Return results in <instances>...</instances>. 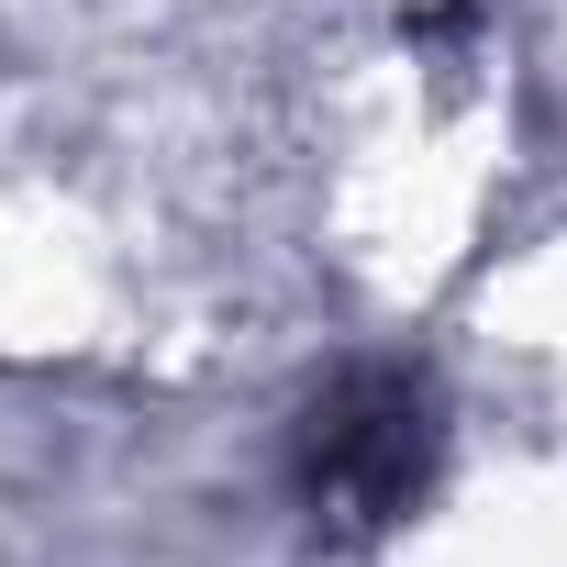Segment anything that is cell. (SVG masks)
Returning <instances> with one entry per match:
<instances>
[{
	"instance_id": "1",
	"label": "cell",
	"mask_w": 567,
	"mask_h": 567,
	"mask_svg": "<svg viewBox=\"0 0 567 567\" xmlns=\"http://www.w3.org/2000/svg\"><path fill=\"white\" fill-rule=\"evenodd\" d=\"M301 467H312L323 501L390 523V512H412V489L434 467V401L401 368H357L346 390H323V412L301 434Z\"/></svg>"
}]
</instances>
